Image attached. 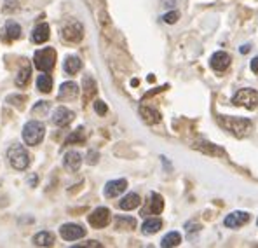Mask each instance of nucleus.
I'll return each mask as SVG.
<instances>
[{
    "mask_svg": "<svg viewBox=\"0 0 258 248\" xmlns=\"http://www.w3.org/2000/svg\"><path fill=\"white\" fill-rule=\"evenodd\" d=\"M216 121H218V124L222 126L225 131L232 133V135H236L237 138H242V136H246L249 131H251L253 124L249 119H244V117H227V116H218L216 117Z\"/></svg>",
    "mask_w": 258,
    "mask_h": 248,
    "instance_id": "nucleus-1",
    "label": "nucleus"
},
{
    "mask_svg": "<svg viewBox=\"0 0 258 248\" xmlns=\"http://www.w3.org/2000/svg\"><path fill=\"white\" fill-rule=\"evenodd\" d=\"M45 136V126L40 121H28L23 126V142L26 145H39Z\"/></svg>",
    "mask_w": 258,
    "mask_h": 248,
    "instance_id": "nucleus-2",
    "label": "nucleus"
},
{
    "mask_svg": "<svg viewBox=\"0 0 258 248\" xmlns=\"http://www.w3.org/2000/svg\"><path fill=\"white\" fill-rule=\"evenodd\" d=\"M56 63V51L52 47H44L35 51L33 55V65L40 72H51Z\"/></svg>",
    "mask_w": 258,
    "mask_h": 248,
    "instance_id": "nucleus-3",
    "label": "nucleus"
},
{
    "mask_svg": "<svg viewBox=\"0 0 258 248\" xmlns=\"http://www.w3.org/2000/svg\"><path fill=\"white\" fill-rule=\"evenodd\" d=\"M7 159H9V165L18 171H23L30 166V156L23 145H14L7 152Z\"/></svg>",
    "mask_w": 258,
    "mask_h": 248,
    "instance_id": "nucleus-4",
    "label": "nucleus"
},
{
    "mask_svg": "<svg viewBox=\"0 0 258 248\" xmlns=\"http://www.w3.org/2000/svg\"><path fill=\"white\" fill-rule=\"evenodd\" d=\"M232 104L237 107H246V109H249V110L256 109L258 107V91L253 89V87L239 89L232 96Z\"/></svg>",
    "mask_w": 258,
    "mask_h": 248,
    "instance_id": "nucleus-5",
    "label": "nucleus"
},
{
    "mask_svg": "<svg viewBox=\"0 0 258 248\" xmlns=\"http://www.w3.org/2000/svg\"><path fill=\"white\" fill-rule=\"evenodd\" d=\"M84 37V26L77 20H68L61 26V39L67 42H81Z\"/></svg>",
    "mask_w": 258,
    "mask_h": 248,
    "instance_id": "nucleus-6",
    "label": "nucleus"
},
{
    "mask_svg": "<svg viewBox=\"0 0 258 248\" xmlns=\"http://www.w3.org/2000/svg\"><path fill=\"white\" fill-rule=\"evenodd\" d=\"M59 234H61L64 241H77V239L86 236V229L79 226V224H63L59 227Z\"/></svg>",
    "mask_w": 258,
    "mask_h": 248,
    "instance_id": "nucleus-7",
    "label": "nucleus"
},
{
    "mask_svg": "<svg viewBox=\"0 0 258 248\" xmlns=\"http://www.w3.org/2000/svg\"><path fill=\"white\" fill-rule=\"evenodd\" d=\"M89 224L96 229H101V227H107L110 224V210L105 208V207H100L96 208L89 217H87Z\"/></svg>",
    "mask_w": 258,
    "mask_h": 248,
    "instance_id": "nucleus-8",
    "label": "nucleus"
},
{
    "mask_svg": "<svg viewBox=\"0 0 258 248\" xmlns=\"http://www.w3.org/2000/svg\"><path fill=\"white\" fill-rule=\"evenodd\" d=\"M126 189H127L126 178H117V180L107 182V185H105V189H103V194H105V197L112 200V197H117L119 194H122Z\"/></svg>",
    "mask_w": 258,
    "mask_h": 248,
    "instance_id": "nucleus-9",
    "label": "nucleus"
},
{
    "mask_svg": "<svg viewBox=\"0 0 258 248\" xmlns=\"http://www.w3.org/2000/svg\"><path fill=\"white\" fill-rule=\"evenodd\" d=\"M75 114L72 112L70 109H67V107H58V109L54 110V114H52V123H54L58 128H64V126H68L74 121Z\"/></svg>",
    "mask_w": 258,
    "mask_h": 248,
    "instance_id": "nucleus-10",
    "label": "nucleus"
},
{
    "mask_svg": "<svg viewBox=\"0 0 258 248\" xmlns=\"http://www.w3.org/2000/svg\"><path fill=\"white\" fill-rule=\"evenodd\" d=\"M164 210V200H162L161 194H155L152 192L150 194V201H149V207L142 212L143 217L147 215H161V212Z\"/></svg>",
    "mask_w": 258,
    "mask_h": 248,
    "instance_id": "nucleus-11",
    "label": "nucleus"
},
{
    "mask_svg": "<svg viewBox=\"0 0 258 248\" xmlns=\"http://www.w3.org/2000/svg\"><path fill=\"white\" fill-rule=\"evenodd\" d=\"M248 220H249V213L248 212H232V213H229V215L225 217L223 224H225V227L237 229V227L244 226Z\"/></svg>",
    "mask_w": 258,
    "mask_h": 248,
    "instance_id": "nucleus-12",
    "label": "nucleus"
},
{
    "mask_svg": "<svg viewBox=\"0 0 258 248\" xmlns=\"http://www.w3.org/2000/svg\"><path fill=\"white\" fill-rule=\"evenodd\" d=\"M82 165V156L79 154L77 151H70L64 154V159H63V166L67 171H72V173H75V171H79V168Z\"/></svg>",
    "mask_w": 258,
    "mask_h": 248,
    "instance_id": "nucleus-13",
    "label": "nucleus"
},
{
    "mask_svg": "<svg viewBox=\"0 0 258 248\" xmlns=\"http://www.w3.org/2000/svg\"><path fill=\"white\" fill-rule=\"evenodd\" d=\"M79 96V86L75 82L68 81V82H63L59 86V93H58V100H75Z\"/></svg>",
    "mask_w": 258,
    "mask_h": 248,
    "instance_id": "nucleus-14",
    "label": "nucleus"
},
{
    "mask_svg": "<svg viewBox=\"0 0 258 248\" xmlns=\"http://www.w3.org/2000/svg\"><path fill=\"white\" fill-rule=\"evenodd\" d=\"M211 68L216 72H225L230 67V56L225 51H218L211 56Z\"/></svg>",
    "mask_w": 258,
    "mask_h": 248,
    "instance_id": "nucleus-15",
    "label": "nucleus"
},
{
    "mask_svg": "<svg viewBox=\"0 0 258 248\" xmlns=\"http://www.w3.org/2000/svg\"><path fill=\"white\" fill-rule=\"evenodd\" d=\"M49 35H51V28H49L47 23H40L33 28L32 32V40L35 44H44V42L49 40Z\"/></svg>",
    "mask_w": 258,
    "mask_h": 248,
    "instance_id": "nucleus-16",
    "label": "nucleus"
},
{
    "mask_svg": "<svg viewBox=\"0 0 258 248\" xmlns=\"http://www.w3.org/2000/svg\"><path fill=\"white\" fill-rule=\"evenodd\" d=\"M4 39L7 42H13V40H18L21 37V26L20 23L16 21H7L6 26H4Z\"/></svg>",
    "mask_w": 258,
    "mask_h": 248,
    "instance_id": "nucleus-17",
    "label": "nucleus"
},
{
    "mask_svg": "<svg viewBox=\"0 0 258 248\" xmlns=\"http://www.w3.org/2000/svg\"><path fill=\"white\" fill-rule=\"evenodd\" d=\"M140 205H142V197H140L136 192H129V194H126V196L122 197V200H120L119 208H120V210H126V212H129V210L138 208Z\"/></svg>",
    "mask_w": 258,
    "mask_h": 248,
    "instance_id": "nucleus-18",
    "label": "nucleus"
},
{
    "mask_svg": "<svg viewBox=\"0 0 258 248\" xmlns=\"http://www.w3.org/2000/svg\"><path fill=\"white\" fill-rule=\"evenodd\" d=\"M140 116L143 117V121H145L147 124H157V123H161V114H159L155 109H152V107L142 105V107H140Z\"/></svg>",
    "mask_w": 258,
    "mask_h": 248,
    "instance_id": "nucleus-19",
    "label": "nucleus"
},
{
    "mask_svg": "<svg viewBox=\"0 0 258 248\" xmlns=\"http://www.w3.org/2000/svg\"><path fill=\"white\" fill-rule=\"evenodd\" d=\"M33 245L35 246H52L54 245V234L49 231L37 232V234L33 236Z\"/></svg>",
    "mask_w": 258,
    "mask_h": 248,
    "instance_id": "nucleus-20",
    "label": "nucleus"
},
{
    "mask_svg": "<svg viewBox=\"0 0 258 248\" xmlns=\"http://www.w3.org/2000/svg\"><path fill=\"white\" fill-rule=\"evenodd\" d=\"M81 68H82V62L79 56H68L63 63V70L67 72L68 75H75Z\"/></svg>",
    "mask_w": 258,
    "mask_h": 248,
    "instance_id": "nucleus-21",
    "label": "nucleus"
},
{
    "mask_svg": "<svg viewBox=\"0 0 258 248\" xmlns=\"http://www.w3.org/2000/svg\"><path fill=\"white\" fill-rule=\"evenodd\" d=\"M135 227H136V220L133 217L120 215L115 219V229H119V231H131Z\"/></svg>",
    "mask_w": 258,
    "mask_h": 248,
    "instance_id": "nucleus-22",
    "label": "nucleus"
},
{
    "mask_svg": "<svg viewBox=\"0 0 258 248\" xmlns=\"http://www.w3.org/2000/svg\"><path fill=\"white\" fill-rule=\"evenodd\" d=\"M37 87H39V91H42V93H51L52 79L47 72H42V74L39 75V79H37Z\"/></svg>",
    "mask_w": 258,
    "mask_h": 248,
    "instance_id": "nucleus-23",
    "label": "nucleus"
},
{
    "mask_svg": "<svg viewBox=\"0 0 258 248\" xmlns=\"http://www.w3.org/2000/svg\"><path fill=\"white\" fill-rule=\"evenodd\" d=\"M181 243V236H180V232H168V234L164 236V238L161 239V246H164V248H171V246H178Z\"/></svg>",
    "mask_w": 258,
    "mask_h": 248,
    "instance_id": "nucleus-24",
    "label": "nucleus"
},
{
    "mask_svg": "<svg viewBox=\"0 0 258 248\" xmlns=\"http://www.w3.org/2000/svg\"><path fill=\"white\" fill-rule=\"evenodd\" d=\"M161 227H162V222L159 219H147L142 226V231H143V234L150 236V234H155Z\"/></svg>",
    "mask_w": 258,
    "mask_h": 248,
    "instance_id": "nucleus-25",
    "label": "nucleus"
},
{
    "mask_svg": "<svg viewBox=\"0 0 258 248\" xmlns=\"http://www.w3.org/2000/svg\"><path fill=\"white\" fill-rule=\"evenodd\" d=\"M30 75H32V70H30V67H23L21 70L18 72V75H16V86H18V87L28 86Z\"/></svg>",
    "mask_w": 258,
    "mask_h": 248,
    "instance_id": "nucleus-26",
    "label": "nucleus"
},
{
    "mask_svg": "<svg viewBox=\"0 0 258 248\" xmlns=\"http://www.w3.org/2000/svg\"><path fill=\"white\" fill-rule=\"evenodd\" d=\"M96 93V82H94L93 77H84V98L86 100H89L93 94Z\"/></svg>",
    "mask_w": 258,
    "mask_h": 248,
    "instance_id": "nucleus-27",
    "label": "nucleus"
},
{
    "mask_svg": "<svg viewBox=\"0 0 258 248\" xmlns=\"http://www.w3.org/2000/svg\"><path fill=\"white\" fill-rule=\"evenodd\" d=\"M84 140H86V136H84V129L82 128H79L77 131H74V135H70L67 138V143L70 145V143H84Z\"/></svg>",
    "mask_w": 258,
    "mask_h": 248,
    "instance_id": "nucleus-28",
    "label": "nucleus"
},
{
    "mask_svg": "<svg viewBox=\"0 0 258 248\" xmlns=\"http://www.w3.org/2000/svg\"><path fill=\"white\" fill-rule=\"evenodd\" d=\"M49 102H39L35 107H33V110H32V114L33 116H37V114H42V116H45L47 114V110H49Z\"/></svg>",
    "mask_w": 258,
    "mask_h": 248,
    "instance_id": "nucleus-29",
    "label": "nucleus"
},
{
    "mask_svg": "<svg viewBox=\"0 0 258 248\" xmlns=\"http://www.w3.org/2000/svg\"><path fill=\"white\" fill-rule=\"evenodd\" d=\"M94 110H96V114H100V116H105L108 109H107V105H105V102L96 100L94 102Z\"/></svg>",
    "mask_w": 258,
    "mask_h": 248,
    "instance_id": "nucleus-30",
    "label": "nucleus"
},
{
    "mask_svg": "<svg viewBox=\"0 0 258 248\" xmlns=\"http://www.w3.org/2000/svg\"><path fill=\"white\" fill-rule=\"evenodd\" d=\"M178 18H180V14L178 13H169V14H166V16H162V20H164L166 23H169V25H173V23L178 21Z\"/></svg>",
    "mask_w": 258,
    "mask_h": 248,
    "instance_id": "nucleus-31",
    "label": "nucleus"
},
{
    "mask_svg": "<svg viewBox=\"0 0 258 248\" xmlns=\"http://www.w3.org/2000/svg\"><path fill=\"white\" fill-rule=\"evenodd\" d=\"M75 246H87V248H101V243L94 241V239H91V241H84V243H77ZM74 246V248H75Z\"/></svg>",
    "mask_w": 258,
    "mask_h": 248,
    "instance_id": "nucleus-32",
    "label": "nucleus"
},
{
    "mask_svg": "<svg viewBox=\"0 0 258 248\" xmlns=\"http://www.w3.org/2000/svg\"><path fill=\"white\" fill-rule=\"evenodd\" d=\"M96 161H98L96 152H89V154H87V163H89V165H96Z\"/></svg>",
    "mask_w": 258,
    "mask_h": 248,
    "instance_id": "nucleus-33",
    "label": "nucleus"
},
{
    "mask_svg": "<svg viewBox=\"0 0 258 248\" xmlns=\"http://www.w3.org/2000/svg\"><path fill=\"white\" fill-rule=\"evenodd\" d=\"M249 68H251L253 74H258V56L251 60V63H249Z\"/></svg>",
    "mask_w": 258,
    "mask_h": 248,
    "instance_id": "nucleus-34",
    "label": "nucleus"
},
{
    "mask_svg": "<svg viewBox=\"0 0 258 248\" xmlns=\"http://www.w3.org/2000/svg\"><path fill=\"white\" fill-rule=\"evenodd\" d=\"M203 145H204V147H197V145H196V148H208V147H211V143H203ZM211 152H213V154L223 156V151H222V148H215V151H211Z\"/></svg>",
    "mask_w": 258,
    "mask_h": 248,
    "instance_id": "nucleus-35",
    "label": "nucleus"
},
{
    "mask_svg": "<svg viewBox=\"0 0 258 248\" xmlns=\"http://www.w3.org/2000/svg\"><path fill=\"white\" fill-rule=\"evenodd\" d=\"M249 49H251V47H249V45L246 44V45H241V49H239V51H241L242 55H246V53H249Z\"/></svg>",
    "mask_w": 258,
    "mask_h": 248,
    "instance_id": "nucleus-36",
    "label": "nucleus"
},
{
    "mask_svg": "<svg viewBox=\"0 0 258 248\" xmlns=\"http://www.w3.org/2000/svg\"><path fill=\"white\" fill-rule=\"evenodd\" d=\"M256 226H258V220H256Z\"/></svg>",
    "mask_w": 258,
    "mask_h": 248,
    "instance_id": "nucleus-37",
    "label": "nucleus"
}]
</instances>
